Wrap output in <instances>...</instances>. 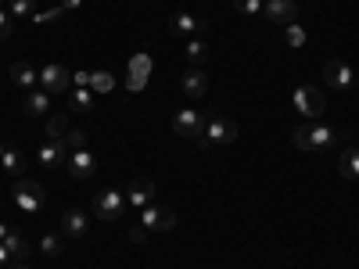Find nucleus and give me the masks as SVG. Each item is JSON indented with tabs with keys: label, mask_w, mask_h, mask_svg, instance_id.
I'll use <instances>...</instances> for the list:
<instances>
[{
	"label": "nucleus",
	"mask_w": 359,
	"mask_h": 269,
	"mask_svg": "<svg viewBox=\"0 0 359 269\" xmlns=\"http://www.w3.org/2000/svg\"><path fill=\"white\" fill-rule=\"evenodd\" d=\"M0 11H8V0H0Z\"/></svg>",
	"instance_id": "c9c22d12"
},
{
	"label": "nucleus",
	"mask_w": 359,
	"mask_h": 269,
	"mask_svg": "<svg viewBox=\"0 0 359 269\" xmlns=\"http://www.w3.org/2000/svg\"><path fill=\"white\" fill-rule=\"evenodd\" d=\"M355 83H359V79H355Z\"/></svg>",
	"instance_id": "58836bf2"
},
{
	"label": "nucleus",
	"mask_w": 359,
	"mask_h": 269,
	"mask_svg": "<svg viewBox=\"0 0 359 269\" xmlns=\"http://www.w3.org/2000/svg\"><path fill=\"white\" fill-rule=\"evenodd\" d=\"M147 69H151V57H147V54L133 57V72H130V86H133V90H140V86H144V76H147Z\"/></svg>",
	"instance_id": "412c9836"
},
{
	"label": "nucleus",
	"mask_w": 359,
	"mask_h": 269,
	"mask_svg": "<svg viewBox=\"0 0 359 269\" xmlns=\"http://www.w3.org/2000/svg\"><path fill=\"white\" fill-rule=\"evenodd\" d=\"M0 158H4V144H0Z\"/></svg>",
	"instance_id": "e433bc0d"
},
{
	"label": "nucleus",
	"mask_w": 359,
	"mask_h": 269,
	"mask_svg": "<svg viewBox=\"0 0 359 269\" xmlns=\"http://www.w3.org/2000/svg\"><path fill=\"white\" fill-rule=\"evenodd\" d=\"M4 248L11 251V258H29V255H33V244H29L18 230H8V237H4Z\"/></svg>",
	"instance_id": "6ab92c4d"
},
{
	"label": "nucleus",
	"mask_w": 359,
	"mask_h": 269,
	"mask_svg": "<svg viewBox=\"0 0 359 269\" xmlns=\"http://www.w3.org/2000/svg\"><path fill=\"white\" fill-rule=\"evenodd\" d=\"M284 36H287V43H291V47H302V43H306V29L298 25V22H291Z\"/></svg>",
	"instance_id": "c756f323"
},
{
	"label": "nucleus",
	"mask_w": 359,
	"mask_h": 269,
	"mask_svg": "<svg viewBox=\"0 0 359 269\" xmlns=\"http://www.w3.org/2000/svg\"><path fill=\"white\" fill-rule=\"evenodd\" d=\"M144 237H147V230H144V226H133V230H130V241H133V244H140Z\"/></svg>",
	"instance_id": "72a5a7b5"
},
{
	"label": "nucleus",
	"mask_w": 359,
	"mask_h": 269,
	"mask_svg": "<svg viewBox=\"0 0 359 269\" xmlns=\"http://www.w3.org/2000/svg\"><path fill=\"white\" fill-rule=\"evenodd\" d=\"M90 86H97V90H111V76H108V72H97Z\"/></svg>",
	"instance_id": "2f4dec72"
},
{
	"label": "nucleus",
	"mask_w": 359,
	"mask_h": 269,
	"mask_svg": "<svg viewBox=\"0 0 359 269\" xmlns=\"http://www.w3.org/2000/svg\"><path fill=\"white\" fill-rule=\"evenodd\" d=\"M0 165H4L11 176H18V172H22V165H25V155L18 151V147H4V158H0Z\"/></svg>",
	"instance_id": "4be33fe9"
},
{
	"label": "nucleus",
	"mask_w": 359,
	"mask_h": 269,
	"mask_svg": "<svg viewBox=\"0 0 359 269\" xmlns=\"http://www.w3.org/2000/svg\"><path fill=\"white\" fill-rule=\"evenodd\" d=\"M8 15H11V18H29V15H33V0H11Z\"/></svg>",
	"instance_id": "cd10ccee"
},
{
	"label": "nucleus",
	"mask_w": 359,
	"mask_h": 269,
	"mask_svg": "<svg viewBox=\"0 0 359 269\" xmlns=\"http://www.w3.org/2000/svg\"><path fill=\"white\" fill-rule=\"evenodd\" d=\"M291 140L298 151H323V147L334 144V130L331 126H298L291 133Z\"/></svg>",
	"instance_id": "f257e3e1"
},
{
	"label": "nucleus",
	"mask_w": 359,
	"mask_h": 269,
	"mask_svg": "<svg viewBox=\"0 0 359 269\" xmlns=\"http://www.w3.org/2000/svg\"><path fill=\"white\" fill-rule=\"evenodd\" d=\"M262 11H266L269 22H280V25H291L298 18V4H294V0H266Z\"/></svg>",
	"instance_id": "9b49d317"
},
{
	"label": "nucleus",
	"mask_w": 359,
	"mask_h": 269,
	"mask_svg": "<svg viewBox=\"0 0 359 269\" xmlns=\"http://www.w3.org/2000/svg\"><path fill=\"white\" fill-rule=\"evenodd\" d=\"M72 83H76L79 90H86L90 83H94V76H90V72H76V76H72Z\"/></svg>",
	"instance_id": "473e14b6"
},
{
	"label": "nucleus",
	"mask_w": 359,
	"mask_h": 269,
	"mask_svg": "<svg viewBox=\"0 0 359 269\" xmlns=\"http://www.w3.org/2000/svg\"><path fill=\"white\" fill-rule=\"evenodd\" d=\"M169 33H172V36H201V33H205V22L180 11V15L169 18Z\"/></svg>",
	"instance_id": "4468645a"
},
{
	"label": "nucleus",
	"mask_w": 359,
	"mask_h": 269,
	"mask_svg": "<svg viewBox=\"0 0 359 269\" xmlns=\"http://www.w3.org/2000/svg\"><path fill=\"white\" fill-rule=\"evenodd\" d=\"M69 172H72L76 179H90V176L97 172L94 151H90V147H83V151H72V155H69Z\"/></svg>",
	"instance_id": "f8f14e48"
},
{
	"label": "nucleus",
	"mask_w": 359,
	"mask_h": 269,
	"mask_svg": "<svg viewBox=\"0 0 359 269\" xmlns=\"http://www.w3.org/2000/svg\"><path fill=\"white\" fill-rule=\"evenodd\" d=\"M11 83L15 86H22V90H36V83H40V76L29 69L25 62H18V65H11Z\"/></svg>",
	"instance_id": "aec40b11"
},
{
	"label": "nucleus",
	"mask_w": 359,
	"mask_h": 269,
	"mask_svg": "<svg viewBox=\"0 0 359 269\" xmlns=\"http://www.w3.org/2000/svg\"><path fill=\"white\" fill-rule=\"evenodd\" d=\"M11 269H25V265H22V262H18V265H11Z\"/></svg>",
	"instance_id": "4c0bfd02"
},
{
	"label": "nucleus",
	"mask_w": 359,
	"mask_h": 269,
	"mask_svg": "<svg viewBox=\"0 0 359 269\" xmlns=\"http://www.w3.org/2000/svg\"><path fill=\"white\" fill-rule=\"evenodd\" d=\"M15 33V22H11V15L8 11H0V40H8Z\"/></svg>",
	"instance_id": "7c9ffc66"
},
{
	"label": "nucleus",
	"mask_w": 359,
	"mask_h": 269,
	"mask_svg": "<svg viewBox=\"0 0 359 269\" xmlns=\"http://www.w3.org/2000/svg\"><path fill=\"white\" fill-rule=\"evenodd\" d=\"M323 83L331 86V90H348L355 79H352V69L345 62H327L323 65Z\"/></svg>",
	"instance_id": "ddd939ff"
},
{
	"label": "nucleus",
	"mask_w": 359,
	"mask_h": 269,
	"mask_svg": "<svg viewBox=\"0 0 359 269\" xmlns=\"http://www.w3.org/2000/svg\"><path fill=\"white\" fill-rule=\"evenodd\" d=\"M338 172H341L345 179H359V147H355V144L341 151V158H338Z\"/></svg>",
	"instance_id": "a211bd4d"
},
{
	"label": "nucleus",
	"mask_w": 359,
	"mask_h": 269,
	"mask_svg": "<svg viewBox=\"0 0 359 269\" xmlns=\"http://www.w3.org/2000/svg\"><path fill=\"white\" fill-rule=\"evenodd\" d=\"M62 248H65V237H62V233H47L43 241H40V251H43L47 258H54V255H62Z\"/></svg>",
	"instance_id": "5701e85b"
},
{
	"label": "nucleus",
	"mask_w": 359,
	"mask_h": 269,
	"mask_svg": "<svg viewBox=\"0 0 359 269\" xmlns=\"http://www.w3.org/2000/svg\"><path fill=\"white\" fill-rule=\"evenodd\" d=\"M36 162L43 169H57V165H69V151H65V140H50L36 151Z\"/></svg>",
	"instance_id": "9d476101"
},
{
	"label": "nucleus",
	"mask_w": 359,
	"mask_h": 269,
	"mask_svg": "<svg viewBox=\"0 0 359 269\" xmlns=\"http://www.w3.org/2000/svg\"><path fill=\"white\" fill-rule=\"evenodd\" d=\"M69 104L76 111H90V108H94V97H90V90H76V94L69 97Z\"/></svg>",
	"instance_id": "bb28decb"
},
{
	"label": "nucleus",
	"mask_w": 359,
	"mask_h": 269,
	"mask_svg": "<svg viewBox=\"0 0 359 269\" xmlns=\"http://www.w3.org/2000/svg\"><path fill=\"white\" fill-rule=\"evenodd\" d=\"M47 108H50V94L40 86V90H29V97H25V115H33V118H40V115H47Z\"/></svg>",
	"instance_id": "f3484780"
},
{
	"label": "nucleus",
	"mask_w": 359,
	"mask_h": 269,
	"mask_svg": "<svg viewBox=\"0 0 359 269\" xmlns=\"http://www.w3.org/2000/svg\"><path fill=\"white\" fill-rule=\"evenodd\" d=\"M233 8L248 18H255V15H262V0H233Z\"/></svg>",
	"instance_id": "c85d7f7f"
},
{
	"label": "nucleus",
	"mask_w": 359,
	"mask_h": 269,
	"mask_svg": "<svg viewBox=\"0 0 359 269\" xmlns=\"http://www.w3.org/2000/svg\"><path fill=\"white\" fill-rule=\"evenodd\" d=\"M86 147V130H69V137H65V151L72 155V151H83Z\"/></svg>",
	"instance_id": "a878e982"
},
{
	"label": "nucleus",
	"mask_w": 359,
	"mask_h": 269,
	"mask_svg": "<svg viewBox=\"0 0 359 269\" xmlns=\"http://www.w3.org/2000/svg\"><path fill=\"white\" fill-rule=\"evenodd\" d=\"M187 57H191L194 65H201L205 57H208V43H205L201 36H191V43H187Z\"/></svg>",
	"instance_id": "393cba45"
},
{
	"label": "nucleus",
	"mask_w": 359,
	"mask_h": 269,
	"mask_svg": "<svg viewBox=\"0 0 359 269\" xmlns=\"http://www.w3.org/2000/svg\"><path fill=\"white\" fill-rule=\"evenodd\" d=\"M151 198H155V184H151V179H133L130 191H126V201L133 208H147V205H151Z\"/></svg>",
	"instance_id": "dca6fc26"
},
{
	"label": "nucleus",
	"mask_w": 359,
	"mask_h": 269,
	"mask_svg": "<svg viewBox=\"0 0 359 269\" xmlns=\"http://www.w3.org/2000/svg\"><path fill=\"white\" fill-rule=\"evenodd\" d=\"M86 230H90V216L83 208H69L62 216V237H86Z\"/></svg>",
	"instance_id": "2eb2a0df"
},
{
	"label": "nucleus",
	"mask_w": 359,
	"mask_h": 269,
	"mask_svg": "<svg viewBox=\"0 0 359 269\" xmlns=\"http://www.w3.org/2000/svg\"><path fill=\"white\" fill-rule=\"evenodd\" d=\"M65 133H69V118H65V115H50V118H47V137H50V140H62Z\"/></svg>",
	"instance_id": "b1692460"
},
{
	"label": "nucleus",
	"mask_w": 359,
	"mask_h": 269,
	"mask_svg": "<svg viewBox=\"0 0 359 269\" xmlns=\"http://www.w3.org/2000/svg\"><path fill=\"white\" fill-rule=\"evenodd\" d=\"M69 79H72V72L65 69V65H47L43 72H40V86L47 90V94L54 97V94H65V90H69Z\"/></svg>",
	"instance_id": "6e6552de"
},
{
	"label": "nucleus",
	"mask_w": 359,
	"mask_h": 269,
	"mask_svg": "<svg viewBox=\"0 0 359 269\" xmlns=\"http://www.w3.org/2000/svg\"><path fill=\"white\" fill-rule=\"evenodd\" d=\"M126 212V198L118 194V191H101L97 201H94V216L104 219V223H118Z\"/></svg>",
	"instance_id": "20e7f679"
},
{
	"label": "nucleus",
	"mask_w": 359,
	"mask_h": 269,
	"mask_svg": "<svg viewBox=\"0 0 359 269\" xmlns=\"http://www.w3.org/2000/svg\"><path fill=\"white\" fill-rule=\"evenodd\" d=\"M172 130H176L180 137H201V133H205V115L194 111V108H180V111L172 115Z\"/></svg>",
	"instance_id": "0eeeda50"
},
{
	"label": "nucleus",
	"mask_w": 359,
	"mask_h": 269,
	"mask_svg": "<svg viewBox=\"0 0 359 269\" xmlns=\"http://www.w3.org/2000/svg\"><path fill=\"white\" fill-rule=\"evenodd\" d=\"M15 205L22 208V212H40L43 208V187L36 184V179H18L15 184Z\"/></svg>",
	"instance_id": "39448f33"
},
{
	"label": "nucleus",
	"mask_w": 359,
	"mask_h": 269,
	"mask_svg": "<svg viewBox=\"0 0 359 269\" xmlns=\"http://www.w3.org/2000/svg\"><path fill=\"white\" fill-rule=\"evenodd\" d=\"M294 108L302 111V115H309V118H323L327 101H323V94H320L316 86H298L294 90Z\"/></svg>",
	"instance_id": "423d86ee"
},
{
	"label": "nucleus",
	"mask_w": 359,
	"mask_h": 269,
	"mask_svg": "<svg viewBox=\"0 0 359 269\" xmlns=\"http://www.w3.org/2000/svg\"><path fill=\"white\" fill-rule=\"evenodd\" d=\"M180 90L191 97V101H201L205 94H208V72H201L198 65L191 69V72H184L180 76Z\"/></svg>",
	"instance_id": "1a4fd4ad"
},
{
	"label": "nucleus",
	"mask_w": 359,
	"mask_h": 269,
	"mask_svg": "<svg viewBox=\"0 0 359 269\" xmlns=\"http://www.w3.org/2000/svg\"><path fill=\"white\" fill-rule=\"evenodd\" d=\"M140 226L147 233H169L176 226V212L162 208V205H147V208H140Z\"/></svg>",
	"instance_id": "f03ea898"
},
{
	"label": "nucleus",
	"mask_w": 359,
	"mask_h": 269,
	"mask_svg": "<svg viewBox=\"0 0 359 269\" xmlns=\"http://www.w3.org/2000/svg\"><path fill=\"white\" fill-rule=\"evenodd\" d=\"M205 133L208 137L198 140L201 147H208V144H233L237 140V123L226 118V115H216V118H208V123H205Z\"/></svg>",
	"instance_id": "7ed1b4c3"
},
{
	"label": "nucleus",
	"mask_w": 359,
	"mask_h": 269,
	"mask_svg": "<svg viewBox=\"0 0 359 269\" xmlns=\"http://www.w3.org/2000/svg\"><path fill=\"white\" fill-rule=\"evenodd\" d=\"M8 258H11V251L4 248V241H0V265H8Z\"/></svg>",
	"instance_id": "f704fd0d"
}]
</instances>
